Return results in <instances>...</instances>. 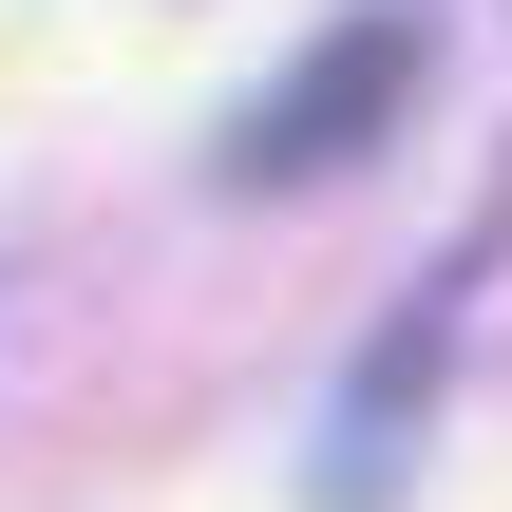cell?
<instances>
[{"label":"cell","mask_w":512,"mask_h":512,"mask_svg":"<svg viewBox=\"0 0 512 512\" xmlns=\"http://www.w3.org/2000/svg\"><path fill=\"white\" fill-rule=\"evenodd\" d=\"M418 95V19H342L285 95H247L228 114V190H323V171H361V133Z\"/></svg>","instance_id":"1"}]
</instances>
